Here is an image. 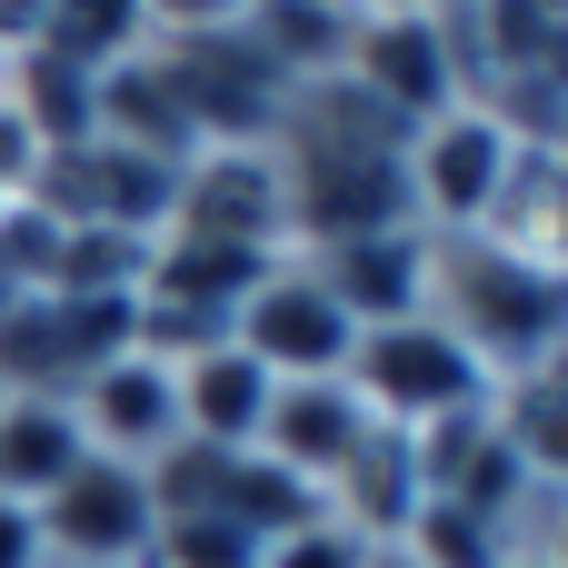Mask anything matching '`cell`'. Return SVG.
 Returning <instances> with one entry per match:
<instances>
[{"label": "cell", "mask_w": 568, "mask_h": 568, "mask_svg": "<svg viewBox=\"0 0 568 568\" xmlns=\"http://www.w3.org/2000/svg\"><path fill=\"white\" fill-rule=\"evenodd\" d=\"M240 40L290 80V100L300 90H329L339 70H349V40H359V10H339V0H250L240 10Z\"/></svg>", "instance_id": "4fadbf2b"}, {"label": "cell", "mask_w": 568, "mask_h": 568, "mask_svg": "<svg viewBox=\"0 0 568 568\" xmlns=\"http://www.w3.org/2000/svg\"><path fill=\"white\" fill-rule=\"evenodd\" d=\"M499 568H549V559H539V549H509V559H499Z\"/></svg>", "instance_id": "603a6c76"}, {"label": "cell", "mask_w": 568, "mask_h": 568, "mask_svg": "<svg viewBox=\"0 0 568 568\" xmlns=\"http://www.w3.org/2000/svg\"><path fill=\"white\" fill-rule=\"evenodd\" d=\"M349 389H359V409L379 419V429H429V419H459V409H489V369L439 329V320H389V329H359V349H349V369H339Z\"/></svg>", "instance_id": "277c9868"}, {"label": "cell", "mask_w": 568, "mask_h": 568, "mask_svg": "<svg viewBox=\"0 0 568 568\" xmlns=\"http://www.w3.org/2000/svg\"><path fill=\"white\" fill-rule=\"evenodd\" d=\"M509 170H519V140H509L479 100H459V110H439L429 130H409V220H419L429 240L489 230Z\"/></svg>", "instance_id": "8992f818"}, {"label": "cell", "mask_w": 568, "mask_h": 568, "mask_svg": "<svg viewBox=\"0 0 568 568\" xmlns=\"http://www.w3.org/2000/svg\"><path fill=\"white\" fill-rule=\"evenodd\" d=\"M419 320H439L489 379H519V369H539L568 339V270L489 240V230L429 240V300H419Z\"/></svg>", "instance_id": "7a4b0ae2"}, {"label": "cell", "mask_w": 568, "mask_h": 568, "mask_svg": "<svg viewBox=\"0 0 568 568\" xmlns=\"http://www.w3.org/2000/svg\"><path fill=\"white\" fill-rule=\"evenodd\" d=\"M230 349L260 359L270 379H339L359 349V320L320 290L310 260H270V280L230 310Z\"/></svg>", "instance_id": "52a82bcc"}, {"label": "cell", "mask_w": 568, "mask_h": 568, "mask_svg": "<svg viewBox=\"0 0 568 568\" xmlns=\"http://www.w3.org/2000/svg\"><path fill=\"white\" fill-rule=\"evenodd\" d=\"M160 539V509H150V469L130 459H80L50 499H40V549L50 568H140Z\"/></svg>", "instance_id": "ba28073f"}, {"label": "cell", "mask_w": 568, "mask_h": 568, "mask_svg": "<svg viewBox=\"0 0 568 568\" xmlns=\"http://www.w3.org/2000/svg\"><path fill=\"white\" fill-rule=\"evenodd\" d=\"M489 419H499V439L519 449L529 489H539V499H568V389H549L539 369H519V379L489 389Z\"/></svg>", "instance_id": "ac0fdd59"}, {"label": "cell", "mask_w": 568, "mask_h": 568, "mask_svg": "<svg viewBox=\"0 0 568 568\" xmlns=\"http://www.w3.org/2000/svg\"><path fill=\"white\" fill-rule=\"evenodd\" d=\"M270 170H280V210H290V260L379 240V230H419L409 220V130L389 110H369L349 80L300 90L280 110Z\"/></svg>", "instance_id": "6da1fadb"}, {"label": "cell", "mask_w": 568, "mask_h": 568, "mask_svg": "<svg viewBox=\"0 0 568 568\" xmlns=\"http://www.w3.org/2000/svg\"><path fill=\"white\" fill-rule=\"evenodd\" d=\"M170 389H180V439H200V449H260V419H270V399H280V379H270L260 359H240L230 339H220L210 359L170 369Z\"/></svg>", "instance_id": "5bb4252c"}, {"label": "cell", "mask_w": 568, "mask_h": 568, "mask_svg": "<svg viewBox=\"0 0 568 568\" xmlns=\"http://www.w3.org/2000/svg\"><path fill=\"white\" fill-rule=\"evenodd\" d=\"M0 568H50V549H40V509H20V499H0Z\"/></svg>", "instance_id": "44dd1931"}, {"label": "cell", "mask_w": 568, "mask_h": 568, "mask_svg": "<svg viewBox=\"0 0 568 568\" xmlns=\"http://www.w3.org/2000/svg\"><path fill=\"white\" fill-rule=\"evenodd\" d=\"M80 459H90V439H80L70 399H20V389H0V499L40 509Z\"/></svg>", "instance_id": "9a60e30c"}, {"label": "cell", "mask_w": 568, "mask_h": 568, "mask_svg": "<svg viewBox=\"0 0 568 568\" xmlns=\"http://www.w3.org/2000/svg\"><path fill=\"white\" fill-rule=\"evenodd\" d=\"M409 509H419V459H409V429H369V449L339 469V489H329V519L339 529H359L369 549L379 539H399L409 529Z\"/></svg>", "instance_id": "2e32d148"}, {"label": "cell", "mask_w": 568, "mask_h": 568, "mask_svg": "<svg viewBox=\"0 0 568 568\" xmlns=\"http://www.w3.org/2000/svg\"><path fill=\"white\" fill-rule=\"evenodd\" d=\"M70 419H80V439H90L100 459H130V469H150L160 449H180V389H170L160 359H110V369L70 399Z\"/></svg>", "instance_id": "8fae6325"}, {"label": "cell", "mask_w": 568, "mask_h": 568, "mask_svg": "<svg viewBox=\"0 0 568 568\" xmlns=\"http://www.w3.org/2000/svg\"><path fill=\"white\" fill-rule=\"evenodd\" d=\"M150 60L180 100V120L200 130V150H270L280 110H290V80L240 40V10H150Z\"/></svg>", "instance_id": "3957f363"}, {"label": "cell", "mask_w": 568, "mask_h": 568, "mask_svg": "<svg viewBox=\"0 0 568 568\" xmlns=\"http://www.w3.org/2000/svg\"><path fill=\"white\" fill-rule=\"evenodd\" d=\"M359 568H419V559H409L399 539H379V549H369V559H359Z\"/></svg>", "instance_id": "7402d4cb"}, {"label": "cell", "mask_w": 568, "mask_h": 568, "mask_svg": "<svg viewBox=\"0 0 568 568\" xmlns=\"http://www.w3.org/2000/svg\"><path fill=\"white\" fill-rule=\"evenodd\" d=\"M30 50L60 60V70H80V80H100V70H120V60L150 50V10H140V0H110V10H90V0H40V40H30Z\"/></svg>", "instance_id": "e0dca14e"}, {"label": "cell", "mask_w": 568, "mask_h": 568, "mask_svg": "<svg viewBox=\"0 0 568 568\" xmlns=\"http://www.w3.org/2000/svg\"><path fill=\"white\" fill-rule=\"evenodd\" d=\"M369 409H359V389L349 379H280V399H270V419H260V459H280L290 479H310L320 499L339 489V469L369 449Z\"/></svg>", "instance_id": "30bf717a"}, {"label": "cell", "mask_w": 568, "mask_h": 568, "mask_svg": "<svg viewBox=\"0 0 568 568\" xmlns=\"http://www.w3.org/2000/svg\"><path fill=\"white\" fill-rule=\"evenodd\" d=\"M339 80H349L369 110H389L399 130H429L439 110L469 100L449 10H359V40H349V70H339Z\"/></svg>", "instance_id": "5b68a950"}, {"label": "cell", "mask_w": 568, "mask_h": 568, "mask_svg": "<svg viewBox=\"0 0 568 568\" xmlns=\"http://www.w3.org/2000/svg\"><path fill=\"white\" fill-rule=\"evenodd\" d=\"M399 549H409L419 568H499L509 559V539H499L489 519H469L459 499H419L409 529H399Z\"/></svg>", "instance_id": "d6986e66"}, {"label": "cell", "mask_w": 568, "mask_h": 568, "mask_svg": "<svg viewBox=\"0 0 568 568\" xmlns=\"http://www.w3.org/2000/svg\"><path fill=\"white\" fill-rule=\"evenodd\" d=\"M359 559H369V539L339 529V519H310V529H290V539L260 549V568H359Z\"/></svg>", "instance_id": "ffe728a7"}, {"label": "cell", "mask_w": 568, "mask_h": 568, "mask_svg": "<svg viewBox=\"0 0 568 568\" xmlns=\"http://www.w3.org/2000/svg\"><path fill=\"white\" fill-rule=\"evenodd\" d=\"M310 270L359 329H389V320H419V300H429V230L339 240V250H310Z\"/></svg>", "instance_id": "7c38bea8"}, {"label": "cell", "mask_w": 568, "mask_h": 568, "mask_svg": "<svg viewBox=\"0 0 568 568\" xmlns=\"http://www.w3.org/2000/svg\"><path fill=\"white\" fill-rule=\"evenodd\" d=\"M170 230H180V240H230V250H270V260H290V210H280V170H270V150H200V160L180 170Z\"/></svg>", "instance_id": "9c48e42d"}]
</instances>
